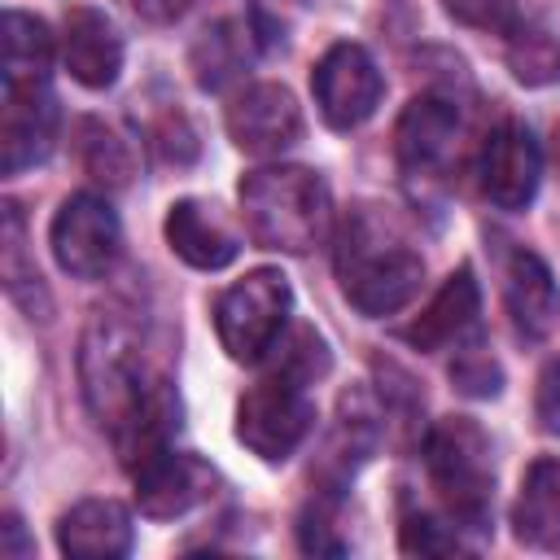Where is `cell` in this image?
Instances as JSON below:
<instances>
[{"instance_id": "cell-23", "label": "cell", "mask_w": 560, "mask_h": 560, "mask_svg": "<svg viewBox=\"0 0 560 560\" xmlns=\"http://www.w3.org/2000/svg\"><path fill=\"white\" fill-rule=\"evenodd\" d=\"M83 166H88V175L101 179V184H127V175H131V153H127V144H122L109 127L83 122Z\"/></svg>"}, {"instance_id": "cell-28", "label": "cell", "mask_w": 560, "mask_h": 560, "mask_svg": "<svg viewBox=\"0 0 560 560\" xmlns=\"http://www.w3.org/2000/svg\"><path fill=\"white\" fill-rule=\"evenodd\" d=\"M538 420L547 433H560V363H547L538 381Z\"/></svg>"}, {"instance_id": "cell-24", "label": "cell", "mask_w": 560, "mask_h": 560, "mask_svg": "<svg viewBox=\"0 0 560 560\" xmlns=\"http://www.w3.org/2000/svg\"><path fill=\"white\" fill-rule=\"evenodd\" d=\"M512 70L525 83H551L560 79V44L542 31H516L512 35Z\"/></svg>"}, {"instance_id": "cell-18", "label": "cell", "mask_w": 560, "mask_h": 560, "mask_svg": "<svg viewBox=\"0 0 560 560\" xmlns=\"http://www.w3.org/2000/svg\"><path fill=\"white\" fill-rule=\"evenodd\" d=\"M57 547L70 560H118L131 551V516L118 499H83L61 512Z\"/></svg>"}, {"instance_id": "cell-22", "label": "cell", "mask_w": 560, "mask_h": 560, "mask_svg": "<svg viewBox=\"0 0 560 560\" xmlns=\"http://www.w3.org/2000/svg\"><path fill=\"white\" fill-rule=\"evenodd\" d=\"M241 35L232 22H219L214 31H206V39L192 48V70H197V83L201 88H223L236 70H241Z\"/></svg>"}, {"instance_id": "cell-17", "label": "cell", "mask_w": 560, "mask_h": 560, "mask_svg": "<svg viewBox=\"0 0 560 560\" xmlns=\"http://www.w3.org/2000/svg\"><path fill=\"white\" fill-rule=\"evenodd\" d=\"M166 245L197 271H219L236 258L241 241L232 232V223L219 214V206L210 201H197V197H184L171 206L166 214Z\"/></svg>"}, {"instance_id": "cell-30", "label": "cell", "mask_w": 560, "mask_h": 560, "mask_svg": "<svg viewBox=\"0 0 560 560\" xmlns=\"http://www.w3.org/2000/svg\"><path fill=\"white\" fill-rule=\"evenodd\" d=\"M4 538H9V542H4V556H9V560H18V556H26V551H22V521H18L13 512L4 516Z\"/></svg>"}, {"instance_id": "cell-2", "label": "cell", "mask_w": 560, "mask_h": 560, "mask_svg": "<svg viewBox=\"0 0 560 560\" xmlns=\"http://www.w3.org/2000/svg\"><path fill=\"white\" fill-rule=\"evenodd\" d=\"M337 280L354 311L368 319L402 311L424 280V258L372 206H359L337 241Z\"/></svg>"}, {"instance_id": "cell-7", "label": "cell", "mask_w": 560, "mask_h": 560, "mask_svg": "<svg viewBox=\"0 0 560 560\" xmlns=\"http://www.w3.org/2000/svg\"><path fill=\"white\" fill-rule=\"evenodd\" d=\"M48 245L61 271L79 276V280H101L122 249V228L118 214L109 210L105 197L96 192H74L57 206L52 228H48Z\"/></svg>"}, {"instance_id": "cell-6", "label": "cell", "mask_w": 560, "mask_h": 560, "mask_svg": "<svg viewBox=\"0 0 560 560\" xmlns=\"http://www.w3.org/2000/svg\"><path fill=\"white\" fill-rule=\"evenodd\" d=\"M315 429V402L289 372H271L236 402V438L267 464H284Z\"/></svg>"}, {"instance_id": "cell-21", "label": "cell", "mask_w": 560, "mask_h": 560, "mask_svg": "<svg viewBox=\"0 0 560 560\" xmlns=\"http://www.w3.org/2000/svg\"><path fill=\"white\" fill-rule=\"evenodd\" d=\"M4 289L31 315H35V302L44 306V284H39L35 262L26 258V228H22V210L13 201L4 206Z\"/></svg>"}, {"instance_id": "cell-26", "label": "cell", "mask_w": 560, "mask_h": 560, "mask_svg": "<svg viewBox=\"0 0 560 560\" xmlns=\"http://www.w3.org/2000/svg\"><path fill=\"white\" fill-rule=\"evenodd\" d=\"M398 538H402V551H407V556H455V551H464L455 525L446 529V525H438L433 516H407Z\"/></svg>"}, {"instance_id": "cell-11", "label": "cell", "mask_w": 560, "mask_h": 560, "mask_svg": "<svg viewBox=\"0 0 560 560\" xmlns=\"http://www.w3.org/2000/svg\"><path fill=\"white\" fill-rule=\"evenodd\" d=\"M57 136V101L48 83H4V109H0V166L4 175H18L48 158Z\"/></svg>"}, {"instance_id": "cell-14", "label": "cell", "mask_w": 560, "mask_h": 560, "mask_svg": "<svg viewBox=\"0 0 560 560\" xmlns=\"http://www.w3.org/2000/svg\"><path fill=\"white\" fill-rule=\"evenodd\" d=\"M477 311H481V293H477V280L468 267L451 271L446 284L433 293V302L402 328V341L424 350V354H438V350H459L472 332H477Z\"/></svg>"}, {"instance_id": "cell-1", "label": "cell", "mask_w": 560, "mask_h": 560, "mask_svg": "<svg viewBox=\"0 0 560 560\" xmlns=\"http://www.w3.org/2000/svg\"><path fill=\"white\" fill-rule=\"evenodd\" d=\"M79 376H83V398L101 420V429H109L127 472H136L140 464H149L171 446L179 402L162 376H149L127 324L109 315H96L88 324L79 350Z\"/></svg>"}, {"instance_id": "cell-16", "label": "cell", "mask_w": 560, "mask_h": 560, "mask_svg": "<svg viewBox=\"0 0 560 560\" xmlns=\"http://www.w3.org/2000/svg\"><path fill=\"white\" fill-rule=\"evenodd\" d=\"M503 302L525 341H542L560 319V289L534 249H512L503 262Z\"/></svg>"}, {"instance_id": "cell-9", "label": "cell", "mask_w": 560, "mask_h": 560, "mask_svg": "<svg viewBox=\"0 0 560 560\" xmlns=\"http://www.w3.org/2000/svg\"><path fill=\"white\" fill-rule=\"evenodd\" d=\"M542 179V153L525 122L503 118L481 149V192L499 210H525Z\"/></svg>"}, {"instance_id": "cell-8", "label": "cell", "mask_w": 560, "mask_h": 560, "mask_svg": "<svg viewBox=\"0 0 560 560\" xmlns=\"http://www.w3.org/2000/svg\"><path fill=\"white\" fill-rule=\"evenodd\" d=\"M311 92L324 122L337 131H350L376 114L385 79L363 44H332L311 70Z\"/></svg>"}, {"instance_id": "cell-25", "label": "cell", "mask_w": 560, "mask_h": 560, "mask_svg": "<svg viewBox=\"0 0 560 560\" xmlns=\"http://www.w3.org/2000/svg\"><path fill=\"white\" fill-rule=\"evenodd\" d=\"M446 13L472 31H494V35H516L521 18H516V0H442Z\"/></svg>"}, {"instance_id": "cell-19", "label": "cell", "mask_w": 560, "mask_h": 560, "mask_svg": "<svg viewBox=\"0 0 560 560\" xmlns=\"http://www.w3.org/2000/svg\"><path fill=\"white\" fill-rule=\"evenodd\" d=\"M512 529L525 547L556 551L560 547V459H534L521 477L512 503Z\"/></svg>"}, {"instance_id": "cell-5", "label": "cell", "mask_w": 560, "mask_h": 560, "mask_svg": "<svg viewBox=\"0 0 560 560\" xmlns=\"http://www.w3.org/2000/svg\"><path fill=\"white\" fill-rule=\"evenodd\" d=\"M289 306H293V289H289L284 271H276V267L245 271L214 302V328H219L223 350L236 363H258L284 337Z\"/></svg>"}, {"instance_id": "cell-20", "label": "cell", "mask_w": 560, "mask_h": 560, "mask_svg": "<svg viewBox=\"0 0 560 560\" xmlns=\"http://www.w3.org/2000/svg\"><path fill=\"white\" fill-rule=\"evenodd\" d=\"M0 48H4V83H48L52 70V35L39 18L9 9L0 26Z\"/></svg>"}, {"instance_id": "cell-12", "label": "cell", "mask_w": 560, "mask_h": 560, "mask_svg": "<svg viewBox=\"0 0 560 560\" xmlns=\"http://www.w3.org/2000/svg\"><path fill=\"white\" fill-rule=\"evenodd\" d=\"M214 468L188 451H162L153 455L149 464H140L131 472V486H136V508L153 521H171V516H184L188 508H197L201 499L214 494Z\"/></svg>"}, {"instance_id": "cell-13", "label": "cell", "mask_w": 560, "mask_h": 560, "mask_svg": "<svg viewBox=\"0 0 560 560\" xmlns=\"http://www.w3.org/2000/svg\"><path fill=\"white\" fill-rule=\"evenodd\" d=\"M455 136H459V109H455V101L424 92V96H416L402 109V118L394 127V153H398L402 171L433 175V171L446 166V158L455 149Z\"/></svg>"}, {"instance_id": "cell-29", "label": "cell", "mask_w": 560, "mask_h": 560, "mask_svg": "<svg viewBox=\"0 0 560 560\" xmlns=\"http://www.w3.org/2000/svg\"><path fill=\"white\" fill-rule=\"evenodd\" d=\"M188 4H192V0H127V9H131L136 18H144V22H171V18H179Z\"/></svg>"}, {"instance_id": "cell-27", "label": "cell", "mask_w": 560, "mask_h": 560, "mask_svg": "<svg viewBox=\"0 0 560 560\" xmlns=\"http://www.w3.org/2000/svg\"><path fill=\"white\" fill-rule=\"evenodd\" d=\"M451 376H455V385H459L464 394H472V398L499 394V368H494L490 354H481L477 346H459V359H455Z\"/></svg>"}, {"instance_id": "cell-10", "label": "cell", "mask_w": 560, "mask_h": 560, "mask_svg": "<svg viewBox=\"0 0 560 560\" xmlns=\"http://www.w3.org/2000/svg\"><path fill=\"white\" fill-rule=\"evenodd\" d=\"M228 136L236 149H245L254 158L284 153L302 140V109L289 88L254 83L228 105Z\"/></svg>"}, {"instance_id": "cell-15", "label": "cell", "mask_w": 560, "mask_h": 560, "mask_svg": "<svg viewBox=\"0 0 560 560\" xmlns=\"http://www.w3.org/2000/svg\"><path fill=\"white\" fill-rule=\"evenodd\" d=\"M61 61L74 74V83L101 92L122 70V35L114 31V22L101 9L74 4L61 26Z\"/></svg>"}, {"instance_id": "cell-4", "label": "cell", "mask_w": 560, "mask_h": 560, "mask_svg": "<svg viewBox=\"0 0 560 560\" xmlns=\"http://www.w3.org/2000/svg\"><path fill=\"white\" fill-rule=\"evenodd\" d=\"M424 468L446 508L464 529H490L494 512V464L490 438L468 416H446L424 433Z\"/></svg>"}, {"instance_id": "cell-3", "label": "cell", "mask_w": 560, "mask_h": 560, "mask_svg": "<svg viewBox=\"0 0 560 560\" xmlns=\"http://www.w3.org/2000/svg\"><path fill=\"white\" fill-rule=\"evenodd\" d=\"M241 219L254 245L280 254H311L332 223L328 184L306 166H258L241 175Z\"/></svg>"}]
</instances>
